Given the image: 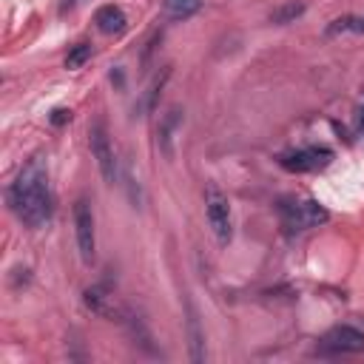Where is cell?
Listing matches in <instances>:
<instances>
[{"instance_id": "1", "label": "cell", "mask_w": 364, "mask_h": 364, "mask_svg": "<svg viewBox=\"0 0 364 364\" xmlns=\"http://www.w3.org/2000/svg\"><path fill=\"white\" fill-rule=\"evenodd\" d=\"M9 205L28 228H46L54 216V196L43 156H31L9 188Z\"/></svg>"}, {"instance_id": "2", "label": "cell", "mask_w": 364, "mask_h": 364, "mask_svg": "<svg viewBox=\"0 0 364 364\" xmlns=\"http://www.w3.org/2000/svg\"><path fill=\"white\" fill-rule=\"evenodd\" d=\"M279 213H282V225L287 228V233H301V230H310V228H318L330 219L327 208L318 205L316 199H290V202H282L279 205Z\"/></svg>"}, {"instance_id": "3", "label": "cell", "mask_w": 364, "mask_h": 364, "mask_svg": "<svg viewBox=\"0 0 364 364\" xmlns=\"http://www.w3.org/2000/svg\"><path fill=\"white\" fill-rule=\"evenodd\" d=\"M205 213H208V222H210V230L216 236V242L222 247L230 245L233 239V216H230V202L228 196L210 182L205 185Z\"/></svg>"}, {"instance_id": "4", "label": "cell", "mask_w": 364, "mask_h": 364, "mask_svg": "<svg viewBox=\"0 0 364 364\" xmlns=\"http://www.w3.org/2000/svg\"><path fill=\"white\" fill-rule=\"evenodd\" d=\"M88 145H91V156L97 159V168L102 173V179L108 185H114L117 179V159H114V148H111V139H108V131H105V122L102 119H94L91 128H88Z\"/></svg>"}, {"instance_id": "5", "label": "cell", "mask_w": 364, "mask_h": 364, "mask_svg": "<svg viewBox=\"0 0 364 364\" xmlns=\"http://www.w3.org/2000/svg\"><path fill=\"white\" fill-rule=\"evenodd\" d=\"M333 162V151L324 145H310V148H299L290 154L279 156V165L290 173H310V171H321Z\"/></svg>"}, {"instance_id": "6", "label": "cell", "mask_w": 364, "mask_h": 364, "mask_svg": "<svg viewBox=\"0 0 364 364\" xmlns=\"http://www.w3.org/2000/svg\"><path fill=\"white\" fill-rule=\"evenodd\" d=\"M74 236H77L80 259L85 264H91L97 256V236H94V213H91V205L85 199L74 202Z\"/></svg>"}, {"instance_id": "7", "label": "cell", "mask_w": 364, "mask_h": 364, "mask_svg": "<svg viewBox=\"0 0 364 364\" xmlns=\"http://www.w3.org/2000/svg\"><path fill=\"white\" fill-rule=\"evenodd\" d=\"M321 347L327 353H358V350H364V333L358 327L341 324V327H333L321 338Z\"/></svg>"}, {"instance_id": "8", "label": "cell", "mask_w": 364, "mask_h": 364, "mask_svg": "<svg viewBox=\"0 0 364 364\" xmlns=\"http://www.w3.org/2000/svg\"><path fill=\"white\" fill-rule=\"evenodd\" d=\"M94 23H97V28H100L102 34H122L125 26H128V17H125V11H122L119 6L108 3V6H100V9H97Z\"/></svg>"}, {"instance_id": "9", "label": "cell", "mask_w": 364, "mask_h": 364, "mask_svg": "<svg viewBox=\"0 0 364 364\" xmlns=\"http://www.w3.org/2000/svg\"><path fill=\"white\" fill-rule=\"evenodd\" d=\"M188 344H191V361H205V336L199 330V316L193 304L188 301Z\"/></svg>"}, {"instance_id": "10", "label": "cell", "mask_w": 364, "mask_h": 364, "mask_svg": "<svg viewBox=\"0 0 364 364\" xmlns=\"http://www.w3.org/2000/svg\"><path fill=\"white\" fill-rule=\"evenodd\" d=\"M364 31V17L358 14H344V17H336L330 26H327V34H361Z\"/></svg>"}, {"instance_id": "11", "label": "cell", "mask_w": 364, "mask_h": 364, "mask_svg": "<svg viewBox=\"0 0 364 364\" xmlns=\"http://www.w3.org/2000/svg\"><path fill=\"white\" fill-rule=\"evenodd\" d=\"M301 14H304V3L290 0V3H282V6H276V9L270 11V23L284 26V23H293V20L301 17Z\"/></svg>"}, {"instance_id": "12", "label": "cell", "mask_w": 364, "mask_h": 364, "mask_svg": "<svg viewBox=\"0 0 364 364\" xmlns=\"http://www.w3.org/2000/svg\"><path fill=\"white\" fill-rule=\"evenodd\" d=\"M162 6H165V11L171 17L185 20V17H191V14H196L202 9V0H162Z\"/></svg>"}, {"instance_id": "13", "label": "cell", "mask_w": 364, "mask_h": 364, "mask_svg": "<svg viewBox=\"0 0 364 364\" xmlns=\"http://www.w3.org/2000/svg\"><path fill=\"white\" fill-rule=\"evenodd\" d=\"M91 60V46L88 43H77L71 51H68V57H65V68H80L82 63H88Z\"/></svg>"}, {"instance_id": "14", "label": "cell", "mask_w": 364, "mask_h": 364, "mask_svg": "<svg viewBox=\"0 0 364 364\" xmlns=\"http://www.w3.org/2000/svg\"><path fill=\"white\" fill-rule=\"evenodd\" d=\"M179 122V111L176 108H171L168 111V117L162 119V125H159V142H162V148H165V154L171 156V145H168V139H171V131H173V125Z\"/></svg>"}, {"instance_id": "15", "label": "cell", "mask_w": 364, "mask_h": 364, "mask_svg": "<svg viewBox=\"0 0 364 364\" xmlns=\"http://www.w3.org/2000/svg\"><path fill=\"white\" fill-rule=\"evenodd\" d=\"M48 119H51V125H63V122L71 119V111H68V108H54Z\"/></svg>"}, {"instance_id": "16", "label": "cell", "mask_w": 364, "mask_h": 364, "mask_svg": "<svg viewBox=\"0 0 364 364\" xmlns=\"http://www.w3.org/2000/svg\"><path fill=\"white\" fill-rule=\"evenodd\" d=\"M77 3H80V0H63V3H60V9H63V11H65V9H74V6H77Z\"/></svg>"}]
</instances>
